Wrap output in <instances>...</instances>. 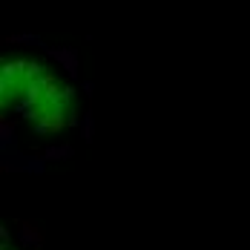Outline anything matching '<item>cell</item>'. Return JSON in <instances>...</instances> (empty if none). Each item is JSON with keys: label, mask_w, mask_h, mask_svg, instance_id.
Returning a JSON list of instances; mask_svg holds the SVG:
<instances>
[{"label": "cell", "mask_w": 250, "mask_h": 250, "mask_svg": "<svg viewBox=\"0 0 250 250\" xmlns=\"http://www.w3.org/2000/svg\"><path fill=\"white\" fill-rule=\"evenodd\" d=\"M18 225L23 227V242H35V245H43V233L38 230V225H32V222H18Z\"/></svg>", "instance_id": "cell-1"}, {"label": "cell", "mask_w": 250, "mask_h": 250, "mask_svg": "<svg viewBox=\"0 0 250 250\" xmlns=\"http://www.w3.org/2000/svg\"><path fill=\"white\" fill-rule=\"evenodd\" d=\"M55 58H58V61H63V66H66L69 72H75V52H63V49H58V52H55Z\"/></svg>", "instance_id": "cell-2"}]
</instances>
